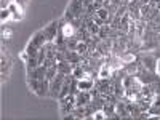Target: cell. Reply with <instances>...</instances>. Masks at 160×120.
<instances>
[{
  "label": "cell",
  "mask_w": 160,
  "mask_h": 120,
  "mask_svg": "<svg viewBox=\"0 0 160 120\" xmlns=\"http://www.w3.org/2000/svg\"><path fill=\"white\" fill-rule=\"evenodd\" d=\"M64 80H66L64 78V74L58 72V75L50 82V95L53 98H59V93H61V88L64 85Z\"/></svg>",
  "instance_id": "6da1fadb"
},
{
  "label": "cell",
  "mask_w": 160,
  "mask_h": 120,
  "mask_svg": "<svg viewBox=\"0 0 160 120\" xmlns=\"http://www.w3.org/2000/svg\"><path fill=\"white\" fill-rule=\"evenodd\" d=\"M85 71H83V68H80V66H74V69H72V77L74 78H85Z\"/></svg>",
  "instance_id": "7c38bea8"
},
{
  "label": "cell",
  "mask_w": 160,
  "mask_h": 120,
  "mask_svg": "<svg viewBox=\"0 0 160 120\" xmlns=\"http://www.w3.org/2000/svg\"><path fill=\"white\" fill-rule=\"evenodd\" d=\"M8 10L13 13V15H22V8H21L16 2H11L10 7H8Z\"/></svg>",
  "instance_id": "5bb4252c"
},
{
  "label": "cell",
  "mask_w": 160,
  "mask_h": 120,
  "mask_svg": "<svg viewBox=\"0 0 160 120\" xmlns=\"http://www.w3.org/2000/svg\"><path fill=\"white\" fill-rule=\"evenodd\" d=\"M56 31H58V22H56V21H55V22H51L50 26H47V28L43 29V32H45V37H47V40H48V42H51V40H55V38L58 37Z\"/></svg>",
  "instance_id": "5b68a950"
},
{
  "label": "cell",
  "mask_w": 160,
  "mask_h": 120,
  "mask_svg": "<svg viewBox=\"0 0 160 120\" xmlns=\"http://www.w3.org/2000/svg\"><path fill=\"white\" fill-rule=\"evenodd\" d=\"M93 87H95V82L91 78H80L77 82V88L78 91H90Z\"/></svg>",
  "instance_id": "8992f818"
},
{
  "label": "cell",
  "mask_w": 160,
  "mask_h": 120,
  "mask_svg": "<svg viewBox=\"0 0 160 120\" xmlns=\"http://www.w3.org/2000/svg\"><path fill=\"white\" fill-rule=\"evenodd\" d=\"M75 51L78 53L80 56H85V55H87V51H88V45H87V43H83V42H78V45H77Z\"/></svg>",
  "instance_id": "9a60e30c"
},
{
  "label": "cell",
  "mask_w": 160,
  "mask_h": 120,
  "mask_svg": "<svg viewBox=\"0 0 160 120\" xmlns=\"http://www.w3.org/2000/svg\"><path fill=\"white\" fill-rule=\"evenodd\" d=\"M141 3H142V5H146V3H149V0H141Z\"/></svg>",
  "instance_id": "603a6c76"
},
{
  "label": "cell",
  "mask_w": 160,
  "mask_h": 120,
  "mask_svg": "<svg viewBox=\"0 0 160 120\" xmlns=\"http://www.w3.org/2000/svg\"><path fill=\"white\" fill-rule=\"evenodd\" d=\"M151 115H158L160 114V96H154L152 98V102H151V108H149V111H148Z\"/></svg>",
  "instance_id": "ba28073f"
},
{
  "label": "cell",
  "mask_w": 160,
  "mask_h": 120,
  "mask_svg": "<svg viewBox=\"0 0 160 120\" xmlns=\"http://www.w3.org/2000/svg\"><path fill=\"white\" fill-rule=\"evenodd\" d=\"M155 74H157V75H160V59H157V61H155Z\"/></svg>",
  "instance_id": "ffe728a7"
},
{
  "label": "cell",
  "mask_w": 160,
  "mask_h": 120,
  "mask_svg": "<svg viewBox=\"0 0 160 120\" xmlns=\"http://www.w3.org/2000/svg\"><path fill=\"white\" fill-rule=\"evenodd\" d=\"M11 16H13V13H11L8 8L2 10V13H0V19H2V22H3V24H5L8 19H11Z\"/></svg>",
  "instance_id": "2e32d148"
},
{
  "label": "cell",
  "mask_w": 160,
  "mask_h": 120,
  "mask_svg": "<svg viewBox=\"0 0 160 120\" xmlns=\"http://www.w3.org/2000/svg\"><path fill=\"white\" fill-rule=\"evenodd\" d=\"M2 37H3V40H10V37H11V31H5V29H3Z\"/></svg>",
  "instance_id": "d6986e66"
},
{
  "label": "cell",
  "mask_w": 160,
  "mask_h": 120,
  "mask_svg": "<svg viewBox=\"0 0 160 120\" xmlns=\"http://www.w3.org/2000/svg\"><path fill=\"white\" fill-rule=\"evenodd\" d=\"M71 85H72V78H66L64 80V85H62V88H61V93H59V99H62V98H66L71 93Z\"/></svg>",
  "instance_id": "30bf717a"
},
{
  "label": "cell",
  "mask_w": 160,
  "mask_h": 120,
  "mask_svg": "<svg viewBox=\"0 0 160 120\" xmlns=\"http://www.w3.org/2000/svg\"><path fill=\"white\" fill-rule=\"evenodd\" d=\"M112 66L111 64H102L101 68H99V72H98V77L101 78V80H108L109 77H111V74H112Z\"/></svg>",
  "instance_id": "52a82bcc"
},
{
  "label": "cell",
  "mask_w": 160,
  "mask_h": 120,
  "mask_svg": "<svg viewBox=\"0 0 160 120\" xmlns=\"http://www.w3.org/2000/svg\"><path fill=\"white\" fill-rule=\"evenodd\" d=\"M15 2H16V3L22 8V10H24V0H15Z\"/></svg>",
  "instance_id": "7402d4cb"
},
{
  "label": "cell",
  "mask_w": 160,
  "mask_h": 120,
  "mask_svg": "<svg viewBox=\"0 0 160 120\" xmlns=\"http://www.w3.org/2000/svg\"><path fill=\"white\" fill-rule=\"evenodd\" d=\"M108 21H111V15H109V11L106 10V8H98L96 11H95V22H98V24H102V22H108Z\"/></svg>",
  "instance_id": "277c9868"
},
{
  "label": "cell",
  "mask_w": 160,
  "mask_h": 120,
  "mask_svg": "<svg viewBox=\"0 0 160 120\" xmlns=\"http://www.w3.org/2000/svg\"><path fill=\"white\" fill-rule=\"evenodd\" d=\"M88 34H90L91 37H95L96 34H99V24L95 22V21L90 22V24H88Z\"/></svg>",
  "instance_id": "4fadbf2b"
},
{
  "label": "cell",
  "mask_w": 160,
  "mask_h": 120,
  "mask_svg": "<svg viewBox=\"0 0 160 120\" xmlns=\"http://www.w3.org/2000/svg\"><path fill=\"white\" fill-rule=\"evenodd\" d=\"M85 10V5H83V0H72V3L69 5L68 8V16L72 19L75 16H80Z\"/></svg>",
  "instance_id": "7a4b0ae2"
},
{
  "label": "cell",
  "mask_w": 160,
  "mask_h": 120,
  "mask_svg": "<svg viewBox=\"0 0 160 120\" xmlns=\"http://www.w3.org/2000/svg\"><path fill=\"white\" fill-rule=\"evenodd\" d=\"M10 0H2V10H5V8H8L10 7Z\"/></svg>",
  "instance_id": "44dd1931"
},
{
  "label": "cell",
  "mask_w": 160,
  "mask_h": 120,
  "mask_svg": "<svg viewBox=\"0 0 160 120\" xmlns=\"http://www.w3.org/2000/svg\"><path fill=\"white\" fill-rule=\"evenodd\" d=\"M91 118H95V120H102V118H108V115H106L104 109H98L93 112V115H90Z\"/></svg>",
  "instance_id": "e0dca14e"
},
{
  "label": "cell",
  "mask_w": 160,
  "mask_h": 120,
  "mask_svg": "<svg viewBox=\"0 0 160 120\" xmlns=\"http://www.w3.org/2000/svg\"><path fill=\"white\" fill-rule=\"evenodd\" d=\"M155 61L157 59L154 56H151V55L142 58V64H144V68L148 69V71H155Z\"/></svg>",
  "instance_id": "8fae6325"
},
{
  "label": "cell",
  "mask_w": 160,
  "mask_h": 120,
  "mask_svg": "<svg viewBox=\"0 0 160 120\" xmlns=\"http://www.w3.org/2000/svg\"><path fill=\"white\" fill-rule=\"evenodd\" d=\"M157 42H158V43H160V34H158V35H157Z\"/></svg>",
  "instance_id": "cb8c5ba5"
},
{
  "label": "cell",
  "mask_w": 160,
  "mask_h": 120,
  "mask_svg": "<svg viewBox=\"0 0 160 120\" xmlns=\"http://www.w3.org/2000/svg\"><path fill=\"white\" fill-rule=\"evenodd\" d=\"M74 34H75V28H74V24H72V22H68V24H64V26H62L61 35H62L64 38H71Z\"/></svg>",
  "instance_id": "9c48e42d"
},
{
  "label": "cell",
  "mask_w": 160,
  "mask_h": 120,
  "mask_svg": "<svg viewBox=\"0 0 160 120\" xmlns=\"http://www.w3.org/2000/svg\"><path fill=\"white\" fill-rule=\"evenodd\" d=\"M120 59H122V62L131 64V62H135V55H130V53H128V55H123V56L120 58Z\"/></svg>",
  "instance_id": "ac0fdd59"
},
{
  "label": "cell",
  "mask_w": 160,
  "mask_h": 120,
  "mask_svg": "<svg viewBox=\"0 0 160 120\" xmlns=\"http://www.w3.org/2000/svg\"><path fill=\"white\" fill-rule=\"evenodd\" d=\"M91 95L90 91H78L77 96H75V106L77 108H85V106H88L91 102Z\"/></svg>",
  "instance_id": "3957f363"
}]
</instances>
